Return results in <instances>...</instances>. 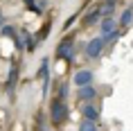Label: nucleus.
<instances>
[{
	"mask_svg": "<svg viewBox=\"0 0 133 131\" xmlns=\"http://www.w3.org/2000/svg\"><path fill=\"white\" fill-rule=\"evenodd\" d=\"M50 117L54 124H61L65 117H68V106H65V99H59L56 97L54 102L50 104Z\"/></svg>",
	"mask_w": 133,
	"mask_h": 131,
	"instance_id": "nucleus-1",
	"label": "nucleus"
},
{
	"mask_svg": "<svg viewBox=\"0 0 133 131\" xmlns=\"http://www.w3.org/2000/svg\"><path fill=\"white\" fill-rule=\"evenodd\" d=\"M48 75H50V59L45 57V59H41V68H38V72H36V77L43 79V88H45V93H48V79H45Z\"/></svg>",
	"mask_w": 133,
	"mask_h": 131,
	"instance_id": "nucleus-4",
	"label": "nucleus"
},
{
	"mask_svg": "<svg viewBox=\"0 0 133 131\" xmlns=\"http://www.w3.org/2000/svg\"><path fill=\"white\" fill-rule=\"evenodd\" d=\"M68 97V84H61V88H59V99H65Z\"/></svg>",
	"mask_w": 133,
	"mask_h": 131,
	"instance_id": "nucleus-15",
	"label": "nucleus"
},
{
	"mask_svg": "<svg viewBox=\"0 0 133 131\" xmlns=\"http://www.w3.org/2000/svg\"><path fill=\"white\" fill-rule=\"evenodd\" d=\"M92 82V72L90 70H79L77 75H75V84L77 86H90Z\"/></svg>",
	"mask_w": 133,
	"mask_h": 131,
	"instance_id": "nucleus-6",
	"label": "nucleus"
},
{
	"mask_svg": "<svg viewBox=\"0 0 133 131\" xmlns=\"http://www.w3.org/2000/svg\"><path fill=\"white\" fill-rule=\"evenodd\" d=\"M79 131H97V127H95V122H92V120H86V117H84V122H81Z\"/></svg>",
	"mask_w": 133,
	"mask_h": 131,
	"instance_id": "nucleus-12",
	"label": "nucleus"
},
{
	"mask_svg": "<svg viewBox=\"0 0 133 131\" xmlns=\"http://www.w3.org/2000/svg\"><path fill=\"white\" fill-rule=\"evenodd\" d=\"M99 18H102V9H92V11H88L84 16V25H95Z\"/></svg>",
	"mask_w": 133,
	"mask_h": 131,
	"instance_id": "nucleus-9",
	"label": "nucleus"
},
{
	"mask_svg": "<svg viewBox=\"0 0 133 131\" xmlns=\"http://www.w3.org/2000/svg\"><path fill=\"white\" fill-rule=\"evenodd\" d=\"M2 23H5V18H2V14H0V27H2Z\"/></svg>",
	"mask_w": 133,
	"mask_h": 131,
	"instance_id": "nucleus-18",
	"label": "nucleus"
},
{
	"mask_svg": "<svg viewBox=\"0 0 133 131\" xmlns=\"http://www.w3.org/2000/svg\"><path fill=\"white\" fill-rule=\"evenodd\" d=\"M131 21H133V9H124L119 16V25H131Z\"/></svg>",
	"mask_w": 133,
	"mask_h": 131,
	"instance_id": "nucleus-11",
	"label": "nucleus"
},
{
	"mask_svg": "<svg viewBox=\"0 0 133 131\" xmlns=\"http://www.w3.org/2000/svg\"><path fill=\"white\" fill-rule=\"evenodd\" d=\"M95 95H97V90L92 88V86H79V93H77V97L81 99V102H84V99H86V102H90V99H92Z\"/></svg>",
	"mask_w": 133,
	"mask_h": 131,
	"instance_id": "nucleus-7",
	"label": "nucleus"
},
{
	"mask_svg": "<svg viewBox=\"0 0 133 131\" xmlns=\"http://www.w3.org/2000/svg\"><path fill=\"white\" fill-rule=\"evenodd\" d=\"M2 34H5V36H14V34H16L14 25H11V27H9V25H5V27H2Z\"/></svg>",
	"mask_w": 133,
	"mask_h": 131,
	"instance_id": "nucleus-16",
	"label": "nucleus"
},
{
	"mask_svg": "<svg viewBox=\"0 0 133 131\" xmlns=\"http://www.w3.org/2000/svg\"><path fill=\"white\" fill-rule=\"evenodd\" d=\"M115 32V23L111 21V18H106L104 23H102V36H108V34H113Z\"/></svg>",
	"mask_w": 133,
	"mask_h": 131,
	"instance_id": "nucleus-10",
	"label": "nucleus"
},
{
	"mask_svg": "<svg viewBox=\"0 0 133 131\" xmlns=\"http://www.w3.org/2000/svg\"><path fill=\"white\" fill-rule=\"evenodd\" d=\"M99 9H102V18H108V16L115 11V9H113V2H106V5H102Z\"/></svg>",
	"mask_w": 133,
	"mask_h": 131,
	"instance_id": "nucleus-13",
	"label": "nucleus"
},
{
	"mask_svg": "<svg viewBox=\"0 0 133 131\" xmlns=\"http://www.w3.org/2000/svg\"><path fill=\"white\" fill-rule=\"evenodd\" d=\"M16 84H18V63H11V68H9V77H7V90L14 95V88Z\"/></svg>",
	"mask_w": 133,
	"mask_h": 131,
	"instance_id": "nucleus-5",
	"label": "nucleus"
},
{
	"mask_svg": "<svg viewBox=\"0 0 133 131\" xmlns=\"http://www.w3.org/2000/svg\"><path fill=\"white\" fill-rule=\"evenodd\" d=\"M104 45H106V36H97V39L88 41V45H86V54L90 57V59H97V57L102 54Z\"/></svg>",
	"mask_w": 133,
	"mask_h": 131,
	"instance_id": "nucleus-2",
	"label": "nucleus"
},
{
	"mask_svg": "<svg viewBox=\"0 0 133 131\" xmlns=\"http://www.w3.org/2000/svg\"><path fill=\"white\" fill-rule=\"evenodd\" d=\"M81 115H84L86 120H92V122H97V120H99L97 109H95V106H90V104H84V106H81Z\"/></svg>",
	"mask_w": 133,
	"mask_h": 131,
	"instance_id": "nucleus-8",
	"label": "nucleus"
},
{
	"mask_svg": "<svg viewBox=\"0 0 133 131\" xmlns=\"http://www.w3.org/2000/svg\"><path fill=\"white\" fill-rule=\"evenodd\" d=\"M25 5H27L29 9H34V5H36V2H34V0H25Z\"/></svg>",
	"mask_w": 133,
	"mask_h": 131,
	"instance_id": "nucleus-17",
	"label": "nucleus"
},
{
	"mask_svg": "<svg viewBox=\"0 0 133 131\" xmlns=\"http://www.w3.org/2000/svg\"><path fill=\"white\" fill-rule=\"evenodd\" d=\"M56 54L61 57V59H65V61H70L72 57H75V43L70 39H63L59 43V48H56Z\"/></svg>",
	"mask_w": 133,
	"mask_h": 131,
	"instance_id": "nucleus-3",
	"label": "nucleus"
},
{
	"mask_svg": "<svg viewBox=\"0 0 133 131\" xmlns=\"http://www.w3.org/2000/svg\"><path fill=\"white\" fill-rule=\"evenodd\" d=\"M50 23H45V25H43L41 27V32H38V34H36V41H43V39H45V36H50Z\"/></svg>",
	"mask_w": 133,
	"mask_h": 131,
	"instance_id": "nucleus-14",
	"label": "nucleus"
}]
</instances>
